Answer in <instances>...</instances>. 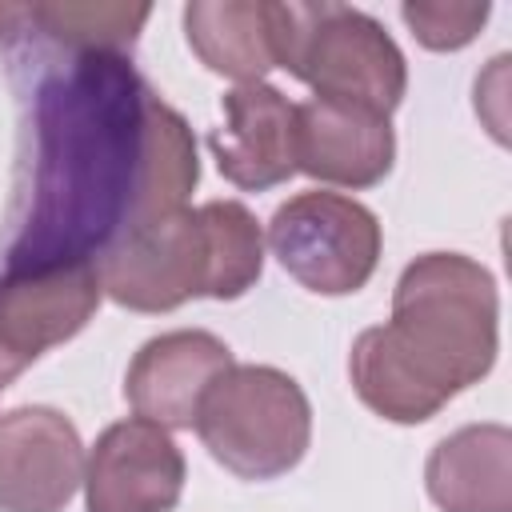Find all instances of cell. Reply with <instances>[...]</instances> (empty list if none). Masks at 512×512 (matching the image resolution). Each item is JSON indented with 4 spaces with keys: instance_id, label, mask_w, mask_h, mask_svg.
<instances>
[{
    "instance_id": "16",
    "label": "cell",
    "mask_w": 512,
    "mask_h": 512,
    "mask_svg": "<svg viewBox=\"0 0 512 512\" xmlns=\"http://www.w3.org/2000/svg\"><path fill=\"white\" fill-rule=\"evenodd\" d=\"M148 4H28V24H36L52 44L68 52H124L148 24Z\"/></svg>"
},
{
    "instance_id": "2",
    "label": "cell",
    "mask_w": 512,
    "mask_h": 512,
    "mask_svg": "<svg viewBox=\"0 0 512 512\" xmlns=\"http://www.w3.org/2000/svg\"><path fill=\"white\" fill-rule=\"evenodd\" d=\"M496 348L500 292L492 272L460 252H424L392 288V320L352 340L348 380L380 420L424 424L492 372Z\"/></svg>"
},
{
    "instance_id": "7",
    "label": "cell",
    "mask_w": 512,
    "mask_h": 512,
    "mask_svg": "<svg viewBox=\"0 0 512 512\" xmlns=\"http://www.w3.org/2000/svg\"><path fill=\"white\" fill-rule=\"evenodd\" d=\"M100 300L104 284L92 260L0 268V392L48 348L72 340Z\"/></svg>"
},
{
    "instance_id": "12",
    "label": "cell",
    "mask_w": 512,
    "mask_h": 512,
    "mask_svg": "<svg viewBox=\"0 0 512 512\" xmlns=\"http://www.w3.org/2000/svg\"><path fill=\"white\" fill-rule=\"evenodd\" d=\"M224 124L208 136L216 168L244 192H268L296 176L292 124L296 104L272 84H236L220 96Z\"/></svg>"
},
{
    "instance_id": "15",
    "label": "cell",
    "mask_w": 512,
    "mask_h": 512,
    "mask_svg": "<svg viewBox=\"0 0 512 512\" xmlns=\"http://www.w3.org/2000/svg\"><path fill=\"white\" fill-rule=\"evenodd\" d=\"M196 180H200V160H196V140H192L188 120L172 104H164L156 92H148V104H144V164H140V196H136L132 228H144L160 216H172V212L188 208V196H192Z\"/></svg>"
},
{
    "instance_id": "1",
    "label": "cell",
    "mask_w": 512,
    "mask_h": 512,
    "mask_svg": "<svg viewBox=\"0 0 512 512\" xmlns=\"http://www.w3.org/2000/svg\"><path fill=\"white\" fill-rule=\"evenodd\" d=\"M148 84L116 52H72L32 92V180L0 268L100 260L136 216Z\"/></svg>"
},
{
    "instance_id": "18",
    "label": "cell",
    "mask_w": 512,
    "mask_h": 512,
    "mask_svg": "<svg viewBox=\"0 0 512 512\" xmlns=\"http://www.w3.org/2000/svg\"><path fill=\"white\" fill-rule=\"evenodd\" d=\"M24 24H28V4H0V44L24 32Z\"/></svg>"
},
{
    "instance_id": "10",
    "label": "cell",
    "mask_w": 512,
    "mask_h": 512,
    "mask_svg": "<svg viewBox=\"0 0 512 512\" xmlns=\"http://www.w3.org/2000/svg\"><path fill=\"white\" fill-rule=\"evenodd\" d=\"M292 156H296V172L320 184L372 188L392 172L396 132L388 116L372 108L308 96L304 104H296Z\"/></svg>"
},
{
    "instance_id": "3",
    "label": "cell",
    "mask_w": 512,
    "mask_h": 512,
    "mask_svg": "<svg viewBox=\"0 0 512 512\" xmlns=\"http://www.w3.org/2000/svg\"><path fill=\"white\" fill-rule=\"evenodd\" d=\"M96 272L104 296L128 312H172L196 296L236 300L264 272V232L240 200H208L124 232Z\"/></svg>"
},
{
    "instance_id": "17",
    "label": "cell",
    "mask_w": 512,
    "mask_h": 512,
    "mask_svg": "<svg viewBox=\"0 0 512 512\" xmlns=\"http://www.w3.org/2000/svg\"><path fill=\"white\" fill-rule=\"evenodd\" d=\"M492 4L488 0H408L400 4L404 24L412 28V36L432 48V52H456L464 44H472L488 20Z\"/></svg>"
},
{
    "instance_id": "8",
    "label": "cell",
    "mask_w": 512,
    "mask_h": 512,
    "mask_svg": "<svg viewBox=\"0 0 512 512\" xmlns=\"http://www.w3.org/2000/svg\"><path fill=\"white\" fill-rule=\"evenodd\" d=\"M184 452L168 428L128 416L108 424L84 464L88 512H172L184 492Z\"/></svg>"
},
{
    "instance_id": "6",
    "label": "cell",
    "mask_w": 512,
    "mask_h": 512,
    "mask_svg": "<svg viewBox=\"0 0 512 512\" xmlns=\"http://www.w3.org/2000/svg\"><path fill=\"white\" fill-rule=\"evenodd\" d=\"M380 220L352 196L300 192L268 220L276 264L316 296L360 292L380 264Z\"/></svg>"
},
{
    "instance_id": "13",
    "label": "cell",
    "mask_w": 512,
    "mask_h": 512,
    "mask_svg": "<svg viewBox=\"0 0 512 512\" xmlns=\"http://www.w3.org/2000/svg\"><path fill=\"white\" fill-rule=\"evenodd\" d=\"M280 0H192L184 8V36L200 64L236 84H260L280 68Z\"/></svg>"
},
{
    "instance_id": "14",
    "label": "cell",
    "mask_w": 512,
    "mask_h": 512,
    "mask_svg": "<svg viewBox=\"0 0 512 512\" xmlns=\"http://www.w3.org/2000/svg\"><path fill=\"white\" fill-rule=\"evenodd\" d=\"M424 488L440 512H512V432L504 424H464L444 436Z\"/></svg>"
},
{
    "instance_id": "4",
    "label": "cell",
    "mask_w": 512,
    "mask_h": 512,
    "mask_svg": "<svg viewBox=\"0 0 512 512\" xmlns=\"http://www.w3.org/2000/svg\"><path fill=\"white\" fill-rule=\"evenodd\" d=\"M196 436L208 456L240 480L292 472L312 444L304 388L272 364H232L200 400Z\"/></svg>"
},
{
    "instance_id": "9",
    "label": "cell",
    "mask_w": 512,
    "mask_h": 512,
    "mask_svg": "<svg viewBox=\"0 0 512 512\" xmlns=\"http://www.w3.org/2000/svg\"><path fill=\"white\" fill-rule=\"evenodd\" d=\"M84 464L80 432L64 412L24 404L0 416V512H64Z\"/></svg>"
},
{
    "instance_id": "5",
    "label": "cell",
    "mask_w": 512,
    "mask_h": 512,
    "mask_svg": "<svg viewBox=\"0 0 512 512\" xmlns=\"http://www.w3.org/2000/svg\"><path fill=\"white\" fill-rule=\"evenodd\" d=\"M280 68L312 96L392 116L408 92V64L384 24L348 4H284Z\"/></svg>"
},
{
    "instance_id": "11",
    "label": "cell",
    "mask_w": 512,
    "mask_h": 512,
    "mask_svg": "<svg viewBox=\"0 0 512 512\" xmlns=\"http://www.w3.org/2000/svg\"><path fill=\"white\" fill-rule=\"evenodd\" d=\"M232 348L204 328H176L140 344L124 376V400L140 420L192 428L204 392L232 368Z\"/></svg>"
}]
</instances>
